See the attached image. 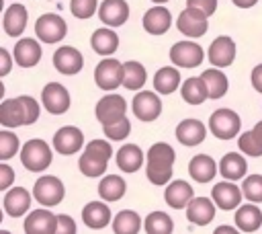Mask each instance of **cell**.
Masks as SVG:
<instances>
[{
  "label": "cell",
  "instance_id": "1",
  "mask_svg": "<svg viewBox=\"0 0 262 234\" xmlns=\"http://www.w3.org/2000/svg\"><path fill=\"white\" fill-rule=\"evenodd\" d=\"M176 160V152L170 144L158 142L147 150V181L151 185H166L172 179V166Z\"/></svg>",
  "mask_w": 262,
  "mask_h": 234
},
{
  "label": "cell",
  "instance_id": "2",
  "mask_svg": "<svg viewBox=\"0 0 262 234\" xmlns=\"http://www.w3.org/2000/svg\"><path fill=\"white\" fill-rule=\"evenodd\" d=\"M53 160V154H51V148L45 140H29L23 148H20V162L27 170L31 172H41L45 170Z\"/></svg>",
  "mask_w": 262,
  "mask_h": 234
},
{
  "label": "cell",
  "instance_id": "3",
  "mask_svg": "<svg viewBox=\"0 0 262 234\" xmlns=\"http://www.w3.org/2000/svg\"><path fill=\"white\" fill-rule=\"evenodd\" d=\"M209 129L219 140H231L242 129V119L231 109H217L209 119Z\"/></svg>",
  "mask_w": 262,
  "mask_h": 234
},
{
  "label": "cell",
  "instance_id": "4",
  "mask_svg": "<svg viewBox=\"0 0 262 234\" xmlns=\"http://www.w3.org/2000/svg\"><path fill=\"white\" fill-rule=\"evenodd\" d=\"M123 76H125V66L108 55L94 68V82L102 90H115L117 86H121Z\"/></svg>",
  "mask_w": 262,
  "mask_h": 234
},
{
  "label": "cell",
  "instance_id": "5",
  "mask_svg": "<svg viewBox=\"0 0 262 234\" xmlns=\"http://www.w3.org/2000/svg\"><path fill=\"white\" fill-rule=\"evenodd\" d=\"M66 195V189H63V183L57 179V177H51V174H43L37 179L35 187H33V197L45 205V207H53L57 203H61Z\"/></svg>",
  "mask_w": 262,
  "mask_h": 234
},
{
  "label": "cell",
  "instance_id": "6",
  "mask_svg": "<svg viewBox=\"0 0 262 234\" xmlns=\"http://www.w3.org/2000/svg\"><path fill=\"white\" fill-rule=\"evenodd\" d=\"M68 33V25L59 14H41L35 23V35L43 43H59Z\"/></svg>",
  "mask_w": 262,
  "mask_h": 234
},
{
  "label": "cell",
  "instance_id": "7",
  "mask_svg": "<svg viewBox=\"0 0 262 234\" xmlns=\"http://www.w3.org/2000/svg\"><path fill=\"white\" fill-rule=\"evenodd\" d=\"M176 27H178V31L184 33L186 37L196 39V37H203V35L209 31V16H207L203 10H199V8L186 6V8L178 14Z\"/></svg>",
  "mask_w": 262,
  "mask_h": 234
},
{
  "label": "cell",
  "instance_id": "8",
  "mask_svg": "<svg viewBox=\"0 0 262 234\" xmlns=\"http://www.w3.org/2000/svg\"><path fill=\"white\" fill-rule=\"evenodd\" d=\"M205 60V51L194 41H178L170 49V62L176 68H196Z\"/></svg>",
  "mask_w": 262,
  "mask_h": 234
},
{
  "label": "cell",
  "instance_id": "9",
  "mask_svg": "<svg viewBox=\"0 0 262 234\" xmlns=\"http://www.w3.org/2000/svg\"><path fill=\"white\" fill-rule=\"evenodd\" d=\"M94 113H96V119L100 121V125H111L125 117L127 101L121 94H106L96 103Z\"/></svg>",
  "mask_w": 262,
  "mask_h": 234
},
{
  "label": "cell",
  "instance_id": "10",
  "mask_svg": "<svg viewBox=\"0 0 262 234\" xmlns=\"http://www.w3.org/2000/svg\"><path fill=\"white\" fill-rule=\"evenodd\" d=\"M131 109H133V113H135L137 119H141V121H154V119H158L160 113H162V101H160L158 92L139 90V92L133 96Z\"/></svg>",
  "mask_w": 262,
  "mask_h": 234
},
{
  "label": "cell",
  "instance_id": "11",
  "mask_svg": "<svg viewBox=\"0 0 262 234\" xmlns=\"http://www.w3.org/2000/svg\"><path fill=\"white\" fill-rule=\"evenodd\" d=\"M41 103L51 115H61L70 109V92L59 82H49L43 86Z\"/></svg>",
  "mask_w": 262,
  "mask_h": 234
},
{
  "label": "cell",
  "instance_id": "12",
  "mask_svg": "<svg viewBox=\"0 0 262 234\" xmlns=\"http://www.w3.org/2000/svg\"><path fill=\"white\" fill-rule=\"evenodd\" d=\"M211 197H213V201L217 203L219 209H227L229 211V209H237L239 207L244 193H242V187H237L233 181H221V183H217L213 187Z\"/></svg>",
  "mask_w": 262,
  "mask_h": 234
},
{
  "label": "cell",
  "instance_id": "13",
  "mask_svg": "<svg viewBox=\"0 0 262 234\" xmlns=\"http://www.w3.org/2000/svg\"><path fill=\"white\" fill-rule=\"evenodd\" d=\"M209 62L215 68H227L235 60V43L227 35H219L211 45H209Z\"/></svg>",
  "mask_w": 262,
  "mask_h": 234
},
{
  "label": "cell",
  "instance_id": "14",
  "mask_svg": "<svg viewBox=\"0 0 262 234\" xmlns=\"http://www.w3.org/2000/svg\"><path fill=\"white\" fill-rule=\"evenodd\" d=\"M84 146V135L78 127L74 125H63L61 129L55 131L53 135V148L63 154V156H70V154H76L80 148Z\"/></svg>",
  "mask_w": 262,
  "mask_h": 234
},
{
  "label": "cell",
  "instance_id": "15",
  "mask_svg": "<svg viewBox=\"0 0 262 234\" xmlns=\"http://www.w3.org/2000/svg\"><path fill=\"white\" fill-rule=\"evenodd\" d=\"M25 232L27 234H55L57 232V216L49 209H33L25 218Z\"/></svg>",
  "mask_w": 262,
  "mask_h": 234
},
{
  "label": "cell",
  "instance_id": "16",
  "mask_svg": "<svg viewBox=\"0 0 262 234\" xmlns=\"http://www.w3.org/2000/svg\"><path fill=\"white\" fill-rule=\"evenodd\" d=\"M53 66H55L57 72H61L66 76H74L82 70L84 57L76 47H70V45L57 47L55 53H53Z\"/></svg>",
  "mask_w": 262,
  "mask_h": 234
},
{
  "label": "cell",
  "instance_id": "17",
  "mask_svg": "<svg viewBox=\"0 0 262 234\" xmlns=\"http://www.w3.org/2000/svg\"><path fill=\"white\" fill-rule=\"evenodd\" d=\"M41 45L37 39L33 37H25V39H18L16 45H14V51H12V57L16 62V66L20 68H33L39 64L41 60Z\"/></svg>",
  "mask_w": 262,
  "mask_h": 234
},
{
  "label": "cell",
  "instance_id": "18",
  "mask_svg": "<svg viewBox=\"0 0 262 234\" xmlns=\"http://www.w3.org/2000/svg\"><path fill=\"white\" fill-rule=\"evenodd\" d=\"M215 201L213 197H192L186 205V218L194 226H207L215 218Z\"/></svg>",
  "mask_w": 262,
  "mask_h": 234
},
{
  "label": "cell",
  "instance_id": "19",
  "mask_svg": "<svg viewBox=\"0 0 262 234\" xmlns=\"http://www.w3.org/2000/svg\"><path fill=\"white\" fill-rule=\"evenodd\" d=\"M98 18L108 27H121L129 18V4L125 0H102L98 6Z\"/></svg>",
  "mask_w": 262,
  "mask_h": 234
},
{
  "label": "cell",
  "instance_id": "20",
  "mask_svg": "<svg viewBox=\"0 0 262 234\" xmlns=\"http://www.w3.org/2000/svg\"><path fill=\"white\" fill-rule=\"evenodd\" d=\"M2 205H4V211L10 218H20L31 207V193L25 187H12V189H8L4 193Z\"/></svg>",
  "mask_w": 262,
  "mask_h": 234
},
{
  "label": "cell",
  "instance_id": "21",
  "mask_svg": "<svg viewBox=\"0 0 262 234\" xmlns=\"http://www.w3.org/2000/svg\"><path fill=\"white\" fill-rule=\"evenodd\" d=\"M82 222L92 230H102L113 222L111 209L102 201H90L82 209Z\"/></svg>",
  "mask_w": 262,
  "mask_h": 234
},
{
  "label": "cell",
  "instance_id": "22",
  "mask_svg": "<svg viewBox=\"0 0 262 234\" xmlns=\"http://www.w3.org/2000/svg\"><path fill=\"white\" fill-rule=\"evenodd\" d=\"M207 135V127L203 121L199 119H184L176 125V140L182 144V146H196L205 140Z\"/></svg>",
  "mask_w": 262,
  "mask_h": 234
},
{
  "label": "cell",
  "instance_id": "23",
  "mask_svg": "<svg viewBox=\"0 0 262 234\" xmlns=\"http://www.w3.org/2000/svg\"><path fill=\"white\" fill-rule=\"evenodd\" d=\"M27 21H29L27 8H25L20 2H14V4H10V6L4 10L2 27H4L6 35H10V37H18V35L25 31Z\"/></svg>",
  "mask_w": 262,
  "mask_h": 234
},
{
  "label": "cell",
  "instance_id": "24",
  "mask_svg": "<svg viewBox=\"0 0 262 234\" xmlns=\"http://www.w3.org/2000/svg\"><path fill=\"white\" fill-rule=\"evenodd\" d=\"M172 25V14L164 6H154L143 14V29L149 35H164Z\"/></svg>",
  "mask_w": 262,
  "mask_h": 234
},
{
  "label": "cell",
  "instance_id": "25",
  "mask_svg": "<svg viewBox=\"0 0 262 234\" xmlns=\"http://www.w3.org/2000/svg\"><path fill=\"white\" fill-rule=\"evenodd\" d=\"M0 123L8 129L12 127H20L27 125V115H25V107L20 103V99H4L0 105Z\"/></svg>",
  "mask_w": 262,
  "mask_h": 234
},
{
  "label": "cell",
  "instance_id": "26",
  "mask_svg": "<svg viewBox=\"0 0 262 234\" xmlns=\"http://www.w3.org/2000/svg\"><path fill=\"white\" fill-rule=\"evenodd\" d=\"M192 187H190V183H186V181H172L168 187H166V191H164V199H166V203L172 207V209H182V207H186L188 203H190V199H192Z\"/></svg>",
  "mask_w": 262,
  "mask_h": 234
},
{
  "label": "cell",
  "instance_id": "27",
  "mask_svg": "<svg viewBox=\"0 0 262 234\" xmlns=\"http://www.w3.org/2000/svg\"><path fill=\"white\" fill-rule=\"evenodd\" d=\"M215 172H217V164L209 154H196L188 162V174L196 183H209L211 179H215Z\"/></svg>",
  "mask_w": 262,
  "mask_h": 234
},
{
  "label": "cell",
  "instance_id": "28",
  "mask_svg": "<svg viewBox=\"0 0 262 234\" xmlns=\"http://www.w3.org/2000/svg\"><path fill=\"white\" fill-rule=\"evenodd\" d=\"M143 164V150L137 144H125L117 152V166L123 172H137Z\"/></svg>",
  "mask_w": 262,
  "mask_h": 234
},
{
  "label": "cell",
  "instance_id": "29",
  "mask_svg": "<svg viewBox=\"0 0 262 234\" xmlns=\"http://www.w3.org/2000/svg\"><path fill=\"white\" fill-rule=\"evenodd\" d=\"M219 172L223 179L227 181H237V179H244L246 172H248V162L242 154L237 152H229L221 158L219 162Z\"/></svg>",
  "mask_w": 262,
  "mask_h": 234
},
{
  "label": "cell",
  "instance_id": "30",
  "mask_svg": "<svg viewBox=\"0 0 262 234\" xmlns=\"http://www.w3.org/2000/svg\"><path fill=\"white\" fill-rule=\"evenodd\" d=\"M235 226L242 232H256L262 226V211L256 207V203L239 205L235 211Z\"/></svg>",
  "mask_w": 262,
  "mask_h": 234
},
{
  "label": "cell",
  "instance_id": "31",
  "mask_svg": "<svg viewBox=\"0 0 262 234\" xmlns=\"http://www.w3.org/2000/svg\"><path fill=\"white\" fill-rule=\"evenodd\" d=\"M90 45H92V49H94L96 53H100V55H111V53H115L117 47H119V35H117L113 29H108V27L96 29V31L92 33V37H90Z\"/></svg>",
  "mask_w": 262,
  "mask_h": 234
},
{
  "label": "cell",
  "instance_id": "32",
  "mask_svg": "<svg viewBox=\"0 0 262 234\" xmlns=\"http://www.w3.org/2000/svg\"><path fill=\"white\" fill-rule=\"evenodd\" d=\"M180 86V72L174 66L160 68L154 76V88L158 94H172Z\"/></svg>",
  "mask_w": 262,
  "mask_h": 234
},
{
  "label": "cell",
  "instance_id": "33",
  "mask_svg": "<svg viewBox=\"0 0 262 234\" xmlns=\"http://www.w3.org/2000/svg\"><path fill=\"white\" fill-rule=\"evenodd\" d=\"M201 78L205 80V86L209 90V99H221L225 96L227 88H229V82H227V76L221 72V68H209L201 74Z\"/></svg>",
  "mask_w": 262,
  "mask_h": 234
},
{
  "label": "cell",
  "instance_id": "34",
  "mask_svg": "<svg viewBox=\"0 0 262 234\" xmlns=\"http://www.w3.org/2000/svg\"><path fill=\"white\" fill-rule=\"evenodd\" d=\"M180 94L188 105H201L209 99V90L205 86V80L199 78H186L180 86Z\"/></svg>",
  "mask_w": 262,
  "mask_h": 234
},
{
  "label": "cell",
  "instance_id": "35",
  "mask_svg": "<svg viewBox=\"0 0 262 234\" xmlns=\"http://www.w3.org/2000/svg\"><path fill=\"white\" fill-rule=\"evenodd\" d=\"M125 189H127V185L119 174H106L98 183V195L104 201H119L125 195Z\"/></svg>",
  "mask_w": 262,
  "mask_h": 234
},
{
  "label": "cell",
  "instance_id": "36",
  "mask_svg": "<svg viewBox=\"0 0 262 234\" xmlns=\"http://www.w3.org/2000/svg\"><path fill=\"white\" fill-rule=\"evenodd\" d=\"M141 230V218L137 211L123 209L113 220V232L115 234H137Z\"/></svg>",
  "mask_w": 262,
  "mask_h": 234
},
{
  "label": "cell",
  "instance_id": "37",
  "mask_svg": "<svg viewBox=\"0 0 262 234\" xmlns=\"http://www.w3.org/2000/svg\"><path fill=\"white\" fill-rule=\"evenodd\" d=\"M125 76H123V86L129 90H139L145 80H147V72L143 68V64L139 62H125Z\"/></svg>",
  "mask_w": 262,
  "mask_h": 234
},
{
  "label": "cell",
  "instance_id": "38",
  "mask_svg": "<svg viewBox=\"0 0 262 234\" xmlns=\"http://www.w3.org/2000/svg\"><path fill=\"white\" fill-rule=\"evenodd\" d=\"M143 230L147 234H170L174 230V222L164 211H151L143 222Z\"/></svg>",
  "mask_w": 262,
  "mask_h": 234
},
{
  "label": "cell",
  "instance_id": "39",
  "mask_svg": "<svg viewBox=\"0 0 262 234\" xmlns=\"http://www.w3.org/2000/svg\"><path fill=\"white\" fill-rule=\"evenodd\" d=\"M106 164H108V160L98 158V156H94V154H90V152H86V150L82 152V156H80V160H78V166H80L82 174H86V177H90V179L102 177L104 170H106Z\"/></svg>",
  "mask_w": 262,
  "mask_h": 234
},
{
  "label": "cell",
  "instance_id": "40",
  "mask_svg": "<svg viewBox=\"0 0 262 234\" xmlns=\"http://www.w3.org/2000/svg\"><path fill=\"white\" fill-rule=\"evenodd\" d=\"M242 193L248 201L262 203V174H250L242 183Z\"/></svg>",
  "mask_w": 262,
  "mask_h": 234
},
{
  "label": "cell",
  "instance_id": "41",
  "mask_svg": "<svg viewBox=\"0 0 262 234\" xmlns=\"http://www.w3.org/2000/svg\"><path fill=\"white\" fill-rule=\"evenodd\" d=\"M18 146H20V142H18L16 133H12L8 129L0 131V160L12 158L16 154V150H18Z\"/></svg>",
  "mask_w": 262,
  "mask_h": 234
},
{
  "label": "cell",
  "instance_id": "42",
  "mask_svg": "<svg viewBox=\"0 0 262 234\" xmlns=\"http://www.w3.org/2000/svg\"><path fill=\"white\" fill-rule=\"evenodd\" d=\"M237 146H239V150H242L246 156H252V158L262 156V142L254 135V131L242 133L239 140H237Z\"/></svg>",
  "mask_w": 262,
  "mask_h": 234
},
{
  "label": "cell",
  "instance_id": "43",
  "mask_svg": "<svg viewBox=\"0 0 262 234\" xmlns=\"http://www.w3.org/2000/svg\"><path fill=\"white\" fill-rule=\"evenodd\" d=\"M102 131H104V135H106L108 140L121 142V140H125V138L129 135L131 123H129L127 117H123V119H119V121H115V123H111V125H102Z\"/></svg>",
  "mask_w": 262,
  "mask_h": 234
},
{
  "label": "cell",
  "instance_id": "44",
  "mask_svg": "<svg viewBox=\"0 0 262 234\" xmlns=\"http://www.w3.org/2000/svg\"><path fill=\"white\" fill-rule=\"evenodd\" d=\"M98 8V0H70V10L78 18H90Z\"/></svg>",
  "mask_w": 262,
  "mask_h": 234
},
{
  "label": "cell",
  "instance_id": "45",
  "mask_svg": "<svg viewBox=\"0 0 262 234\" xmlns=\"http://www.w3.org/2000/svg\"><path fill=\"white\" fill-rule=\"evenodd\" d=\"M84 150L98 158H104V160H111V156H113V146L104 140H92V142H88V146H84Z\"/></svg>",
  "mask_w": 262,
  "mask_h": 234
},
{
  "label": "cell",
  "instance_id": "46",
  "mask_svg": "<svg viewBox=\"0 0 262 234\" xmlns=\"http://www.w3.org/2000/svg\"><path fill=\"white\" fill-rule=\"evenodd\" d=\"M18 99H20V103H23V107H25L27 125H33V123L39 119V103H37L33 96H27V94H23V96H18Z\"/></svg>",
  "mask_w": 262,
  "mask_h": 234
},
{
  "label": "cell",
  "instance_id": "47",
  "mask_svg": "<svg viewBox=\"0 0 262 234\" xmlns=\"http://www.w3.org/2000/svg\"><path fill=\"white\" fill-rule=\"evenodd\" d=\"M186 6L203 10L207 16H211L217 10V0H186Z\"/></svg>",
  "mask_w": 262,
  "mask_h": 234
},
{
  "label": "cell",
  "instance_id": "48",
  "mask_svg": "<svg viewBox=\"0 0 262 234\" xmlns=\"http://www.w3.org/2000/svg\"><path fill=\"white\" fill-rule=\"evenodd\" d=\"M12 181H14V170L6 162H2L0 164V189L2 191H8L10 185H12Z\"/></svg>",
  "mask_w": 262,
  "mask_h": 234
},
{
  "label": "cell",
  "instance_id": "49",
  "mask_svg": "<svg viewBox=\"0 0 262 234\" xmlns=\"http://www.w3.org/2000/svg\"><path fill=\"white\" fill-rule=\"evenodd\" d=\"M76 222H74V218L72 216H66V213H61V216H57V232H63V234H76Z\"/></svg>",
  "mask_w": 262,
  "mask_h": 234
},
{
  "label": "cell",
  "instance_id": "50",
  "mask_svg": "<svg viewBox=\"0 0 262 234\" xmlns=\"http://www.w3.org/2000/svg\"><path fill=\"white\" fill-rule=\"evenodd\" d=\"M12 68V57L6 49H0V76H6Z\"/></svg>",
  "mask_w": 262,
  "mask_h": 234
},
{
  "label": "cell",
  "instance_id": "51",
  "mask_svg": "<svg viewBox=\"0 0 262 234\" xmlns=\"http://www.w3.org/2000/svg\"><path fill=\"white\" fill-rule=\"evenodd\" d=\"M250 80H252V86H254V90H258V92L262 94V64H258V66L252 70V76H250Z\"/></svg>",
  "mask_w": 262,
  "mask_h": 234
},
{
  "label": "cell",
  "instance_id": "52",
  "mask_svg": "<svg viewBox=\"0 0 262 234\" xmlns=\"http://www.w3.org/2000/svg\"><path fill=\"white\" fill-rule=\"evenodd\" d=\"M231 2H233L237 8H252L258 0H231Z\"/></svg>",
  "mask_w": 262,
  "mask_h": 234
},
{
  "label": "cell",
  "instance_id": "53",
  "mask_svg": "<svg viewBox=\"0 0 262 234\" xmlns=\"http://www.w3.org/2000/svg\"><path fill=\"white\" fill-rule=\"evenodd\" d=\"M237 230H239V228H229V226H219V228L215 230V234H227V232H229V234H235Z\"/></svg>",
  "mask_w": 262,
  "mask_h": 234
},
{
  "label": "cell",
  "instance_id": "54",
  "mask_svg": "<svg viewBox=\"0 0 262 234\" xmlns=\"http://www.w3.org/2000/svg\"><path fill=\"white\" fill-rule=\"evenodd\" d=\"M252 131H254V135H256V138L262 142V121H258V123L254 125V129H252Z\"/></svg>",
  "mask_w": 262,
  "mask_h": 234
},
{
  "label": "cell",
  "instance_id": "55",
  "mask_svg": "<svg viewBox=\"0 0 262 234\" xmlns=\"http://www.w3.org/2000/svg\"><path fill=\"white\" fill-rule=\"evenodd\" d=\"M151 2H156V4H164V2H168V0H151Z\"/></svg>",
  "mask_w": 262,
  "mask_h": 234
}]
</instances>
